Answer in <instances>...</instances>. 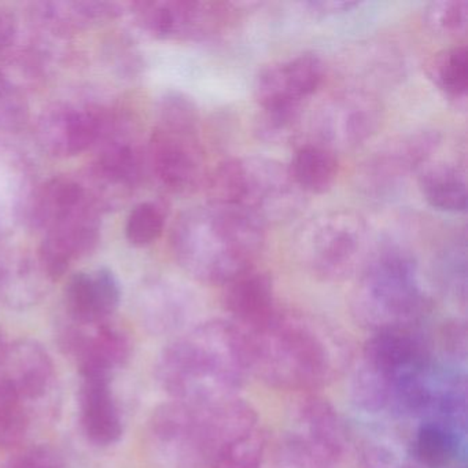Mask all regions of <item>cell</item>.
Masks as SVG:
<instances>
[{
	"mask_svg": "<svg viewBox=\"0 0 468 468\" xmlns=\"http://www.w3.org/2000/svg\"><path fill=\"white\" fill-rule=\"evenodd\" d=\"M16 23L13 16L7 10L0 7V51L9 48L15 39Z\"/></svg>",
	"mask_w": 468,
	"mask_h": 468,
	"instance_id": "cell-36",
	"label": "cell"
},
{
	"mask_svg": "<svg viewBox=\"0 0 468 468\" xmlns=\"http://www.w3.org/2000/svg\"><path fill=\"white\" fill-rule=\"evenodd\" d=\"M17 404H21V399H18L15 390L10 388L9 383L0 375V413Z\"/></svg>",
	"mask_w": 468,
	"mask_h": 468,
	"instance_id": "cell-37",
	"label": "cell"
},
{
	"mask_svg": "<svg viewBox=\"0 0 468 468\" xmlns=\"http://www.w3.org/2000/svg\"><path fill=\"white\" fill-rule=\"evenodd\" d=\"M346 443V424L338 410L327 399L306 397L276 445L272 468H335Z\"/></svg>",
	"mask_w": 468,
	"mask_h": 468,
	"instance_id": "cell-10",
	"label": "cell"
},
{
	"mask_svg": "<svg viewBox=\"0 0 468 468\" xmlns=\"http://www.w3.org/2000/svg\"><path fill=\"white\" fill-rule=\"evenodd\" d=\"M251 374L279 390H314L327 385L346 361V345L331 325L311 314L276 311L245 333Z\"/></svg>",
	"mask_w": 468,
	"mask_h": 468,
	"instance_id": "cell-1",
	"label": "cell"
},
{
	"mask_svg": "<svg viewBox=\"0 0 468 468\" xmlns=\"http://www.w3.org/2000/svg\"><path fill=\"white\" fill-rule=\"evenodd\" d=\"M251 374L248 336L231 320L194 325L157 363L161 386L179 401L215 404L238 397Z\"/></svg>",
	"mask_w": 468,
	"mask_h": 468,
	"instance_id": "cell-2",
	"label": "cell"
},
{
	"mask_svg": "<svg viewBox=\"0 0 468 468\" xmlns=\"http://www.w3.org/2000/svg\"><path fill=\"white\" fill-rule=\"evenodd\" d=\"M105 122L89 108L56 105L48 109L37 122V138L50 154L72 157L100 142Z\"/></svg>",
	"mask_w": 468,
	"mask_h": 468,
	"instance_id": "cell-16",
	"label": "cell"
},
{
	"mask_svg": "<svg viewBox=\"0 0 468 468\" xmlns=\"http://www.w3.org/2000/svg\"><path fill=\"white\" fill-rule=\"evenodd\" d=\"M223 287V303L229 320L245 333L261 327L278 311L272 278L267 272L253 268Z\"/></svg>",
	"mask_w": 468,
	"mask_h": 468,
	"instance_id": "cell-17",
	"label": "cell"
},
{
	"mask_svg": "<svg viewBox=\"0 0 468 468\" xmlns=\"http://www.w3.org/2000/svg\"><path fill=\"white\" fill-rule=\"evenodd\" d=\"M441 144L440 133L419 131L393 139L367 160L361 168V187L375 197L388 196L405 177L429 163Z\"/></svg>",
	"mask_w": 468,
	"mask_h": 468,
	"instance_id": "cell-14",
	"label": "cell"
},
{
	"mask_svg": "<svg viewBox=\"0 0 468 468\" xmlns=\"http://www.w3.org/2000/svg\"><path fill=\"white\" fill-rule=\"evenodd\" d=\"M427 78L452 102L465 105L468 90V53L465 46H452L426 62Z\"/></svg>",
	"mask_w": 468,
	"mask_h": 468,
	"instance_id": "cell-26",
	"label": "cell"
},
{
	"mask_svg": "<svg viewBox=\"0 0 468 468\" xmlns=\"http://www.w3.org/2000/svg\"><path fill=\"white\" fill-rule=\"evenodd\" d=\"M267 453L262 427L227 443L213 459L210 468H261Z\"/></svg>",
	"mask_w": 468,
	"mask_h": 468,
	"instance_id": "cell-30",
	"label": "cell"
},
{
	"mask_svg": "<svg viewBox=\"0 0 468 468\" xmlns=\"http://www.w3.org/2000/svg\"><path fill=\"white\" fill-rule=\"evenodd\" d=\"M350 396L369 415L423 416L431 407V356L413 328L372 334L353 372Z\"/></svg>",
	"mask_w": 468,
	"mask_h": 468,
	"instance_id": "cell-3",
	"label": "cell"
},
{
	"mask_svg": "<svg viewBox=\"0 0 468 468\" xmlns=\"http://www.w3.org/2000/svg\"><path fill=\"white\" fill-rule=\"evenodd\" d=\"M324 79V64L314 53L262 68L254 80V100L261 109L257 133L271 142L292 139L297 133L306 102Z\"/></svg>",
	"mask_w": 468,
	"mask_h": 468,
	"instance_id": "cell-9",
	"label": "cell"
},
{
	"mask_svg": "<svg viewBox=\"0 0 468 468\" xmlns=\"http://www.w3.org/2000/svg\"><path fill=\"white\" fill-rule=\"evenodd\" d=\"M360 2H342V0H319V2H305L303 7L308 10V13L319 17H327V16L344 15V13L352 12L356 7H360Z\"/></svg>",
	"mask_w": 468,
	"mask_h": 468,
	"instance_id": "cell-35",
	"label": "cell"
},
{
	"mask_svg": "<svg viewBox=\"0 0 468 468\" xmlns=\"http://www.w3.org/2000/svg\"><path fill=\"white\" fill-rule=\"evenodd\" d=\"M382 122L379 102L364 92L335 95L319 106L311 122L312 141L334 153L352 150L377 133Z\"/></svg>",
	"mask_w": 468,
	"mask_h": 468,
	"instance_id": "cell-12",
	"label": "cell"
},
{
	"mask_svg": "<svg viewBox=\"0 0 468 468\" xmlns=\"http://www.w3.org/2000/svg\"><path fill=\"white\" fill-rule=\"evenodd\" d=\"M153 294L149 323L158 333H172L185 327L193 314L194 303L186 290L180 287H157Z\"/></svg>",
	"mask_w": 468,
	"mask_h": 468,
	"instance_id": "cell-27",
	"label": "cell"
},
{
	"mask_svg": "<svg viewBox=\"0 0 468 468\" xmlns=\"http://www.w3.org/2000/svg\"><path fill=\"white\" fill-rule=\"evenodd\" d=\"M6 345H5L4 339L0 336V361H2V357H4L5 352H6Z\"/></svg>",
	"mask_w": 468,
	"mask_h": 468,
	"instance_id": "cell-38",
	"label": "cell"
},
{
	"mask_svg": "<svg viewBox=\"0 0 468 468\" xmlns=\"http://www.w3.org/2000/svg\"><path fill=\"white\" fill-rule=\"evenodd\" d=\"M139 24L161 39L204 40L235 20L232 4L194 0H149L135 4Z\"/></svg>",
	"mask_w": 468,
	"mask_h": 468,
	"instance_id": "cell-11",
	"label": "cell"
},
{
	"mask_svg": "<svg viewBox=\"0 0 468 468\" xmlns=\"http://www.w3.org/2000/svg\"><path fill=\"white\" fill-rule=\"evenodd\" d=\"M0 375L21 401L39 399L53 380V361L42 345L20 341L6 347L0 361Z\"/></svg>",
	"mask_w": 468,
	"mask_h": 468,
	"instance_id": "cell-19",
	"label": "cell"
},
{
	"mask_svg": "<svg viewBox=\"0 0 468 468\" xmlns=\"http://www.w3.org/2000/svg\"><path fill=\"white\" fill-rule=\"evenodd\" d=\"M87 199L86 190L79 183L67 177H56L40 186L32 197L29 220L37 229L48 232Z\"/></svg>",
	"mask_w": 468,
	"mask_h": 468,
	"instance_id": "cell-23",
	"label": "cell"
},
{
	"mask_svg": "<svg viewBox=\"0 0 468 468\" xmlns=\"http://www.w3.org/2000/svg\"><path fill=\"white\" fill-rule=\"evenodd\" d=\"M28 429V418L21 404L0 413V448L10 449L20 445Z\"/></svg>",
	"mask_w": 468,
	"mask_h": 468,
	"instance_id": "cell-33",
	"label": "cell"
},
{
	"mask_svg": "<svg viewBox=\"0 0 468 468\" xmlns=\"http://www.w3.org/2000/svg\"><path fill=\"white\" fill-rule=\"evenodd\" d=\"M265 243V224L246 210L207 204L180 213L171 234L175 260L210 286L253 270Z\"/></svg>",
	"mask_w": 468,
	"mask_h": 468,
	"instance_id": "cell-4",
	"label": "cell"
},
{
	"mask_svg": "<svg viewBox=\"0 0 468 468\" xmlns=\"http://www.w3.org/2000/svg\"><path fill=\"white\" fill-rule=\"evenodd\" d=\"M205 187L209 204L246 210L265 226L292 220L305 204V194L292 182L287 166L256 155L218 164Z\"/></svg>",
	"mask_w": 468,
	"mask_h": 468,
	"instance_id": "cell-6",
	"label": "cell"
},
{
	"mask_svg": "<svg viewBox=\"0 0 468 468\" xmlns=\"http://www.w3.org/2000/svg\"><path fill=\"white\" fill-rule=\"evenodd\" d=\"M83 379L111 380L112 372L130 357L131 342L116 328H98L94 336L79 344Z\"/></svg>",
	"mask_w": 468,
	"mask_h": 468,
	"instance_id": "cell-22",
	"label": "cell"
},
{
	"mask_svg": "<svg viewBox=\"0 0 468 468\" xmlns=\"http://www.w3.org/2000/svg\"><path fill=\"white\" fill-rule=\"evenodd\" d=\"M419 171V188L429 205L442 212H465L467 180L459 165L446 161L431 164L429 161Z\"/></svg>",
	"mask_w": 468,
	"mask_h": 468,
	"instance_id": "cell-21",
	"label": "cell"
},
{
	"mask_svg": "<svg viewBox=\"0 0 468 468\" xmlns=\"http://www.w3.org/2000/svg\"><path fill=\"white\" fill-rule=\"evenodd\" d=\"M165 218V207L157 202H142L136 205L131 210L125 226L128 242L138 248L152 245L163 234Z\"/></svg>",
	"mask_w": 468,
	"mask_h": 468,
	"instance_id": "cell-31",
	"label": "cell"
},
{
	"mask_svg": "<svg viewBox=\"0 0 468 468\" xmlns=\"http://www.w3.org/2000/svg\"><path fill=\"white\" fill-rule=\"evenodd\" d=\"M410 443L419 468L449 467L459 453L457 426L442 419L427 418Z\"/></svg>",
	"mask_w": 468,
	"mask_h": 468,
	"instance_id": "cell-25",
	"label": "cell"
},
{
	"mask_svg": "<svg viewBox=\"0 0 468 468\" xmlns=\"http://www.w3.org/2000/svg\"><path fill=\"white\" fill-rule=\"evenodd\" d=\"M43 15L64 28H80L117 17L116 4L108 2H51L43 4Z\"/></svg>",
	"mask_w": 468,
	"mask_h": 468,
	"instance_id": "cell-29",
	"label": "cell"
},
{
	"mask_svg": "<svg viewBox=\"0 0 468 468\" xmlns=\"http://www.w3.org/2000/svg\"><path fill=\"white\" fill-rule=\"evenodd\" d=\"M111 380L83 379L80 394L84 431L97 445H112L122 434V418L112 397Z\"/></svg>",
	"mask_w": 468,
	"mask_h": 468,
	"instance_id": "cell-20",
	"label": "cell"
},
{
	"mask_svg": "<svg viewBox=\"0 0 468 468\" xmlns=\"http://www.w3.org/2000/svg\"><path fill=\"white\" fill-rule=\"evenodd\" d=\"M366 218L349 209L328 210L306 220L294 237V256L309 275L341 282L369 257Z\"/></svg>",
	"mask_w": 468,
	"mask_h": 468,
	"instance_id": "cell-8",
	"label": "cell"
},
{
	"mask_svg": "<svg viewBox=\"0 0 468 468\" xmlns=\"http://www.w3.org/2000/svg\"><path fill=\"white\" fill-rule=\"evenodd\" d=\"M287 169L303 194H324L333 188L338 176V158L333 150L306 142L295 150Z\"/></svg>",
	"mask_w": 468,
	"mask_h": 468,
	"instance_id": "cell-24",
	"label": "cell"
},
{
	"mask_svg": "<svg viewBox=\"0 0 468 468\" xmlns=\"http://www.w3.org/2000/svg\"><path fill=\"white\" fill-rule=\"evenodd\" d=\"M424 20L427 27L438 34H464L468 23V4L465 0L432 2L424 13Z\"/></svg>",
	"mask_w": 468,
	"mask_h": 468,
	"instance_id": "cell-32",
	"label": "cell"
},
{
	"mask_svg": "<svg viewBox=\"0 0 468 468\" xmlns=\"http://www.w3.org/2000/svg\"><path fill=\"white\" fill-rule=\"evenodd\" d=\"M229 431V399L215 404L174 399L154 410L149 434L166 467L210 468Z\"/></svg>",
	"mask_w": 468,
	"mask_h": 468,
	"instance_id": "cell-7",
	"label": "cell"
},
{
	"mask_svg": "<svg viewBox=\"0 0 468 468\" xmlns=\"http://www.w3.org/2000/svg\"><path fill=\"white\" fill-rule=\"evenodd\" d=\"M122 289L108 268L75 273L65 287V301L73 319L97 324L111 316L120 303Z\"/></svg>",
	"mask_w": 468,
	"mask_h": 468,
	"instance_id": "cell-18",
	"label": "cell"
},
{
	"mask_svg": "<svg viewBox=\"0 0 468 468\" xmlns=\"http://www.w3.org/2000/svg\"><path fill=\"white\" fill-rule=\"evenodd\" d=\"M101 224L90 198L48 229L40 246L43 270L53 281L62 278L73 260L87 256L100 242Z\"/></svg>",
	"mask_w": 468,
	"mask_h": 468,
	"instance_id": "cell-15",
	"label": "cell"
},
{
	"mask_svg": "<svg viewBox=\"0 0 468 468\" xmlns=\"http://www.w3.org/2000/svg\"><path fill=\"white\" fill-rule=\"evenodd\" d=\"M7 468H62V463L51 449L37 446L16 456Z\"/></svg>",
	"mask_w": 468,
	"mask_h": 468,
	"instance_id": "cell-34",
	"label": "cell"
},
{
	"mask_svg": "<svg viewBox=\"0 0 468 468\" xmlns=\"http://www.w3.org/2000/svg\"><path fill=\"white\" fill-rule=\"evenodd\" d=\"M349 306L355 322L372 334L413 328L427 308L415 257L399 246L369 254L350 292Z\"/></svg>",
	"mask_w": 468,
	"mask_h": 468,
	"instance_id": "cell-5",
	"label": "cell"
},
{
	"mask_svg": "<svg viewBox=\"0 0 468 468\" xmlns=\"http://www.w3.org/2000/svg\"><path fill=\"white\" fill-rule=\"evenodd\" d=\"M363 459L368 468H419L410 441L386 430L368 434L364 441Z\"/></svg>",
	"mask_w": 468,
	"mask_h": 468,
	"instance_id": "cell-28",
	"label": "cell"
},
{
	"mask_svg": "<svg viewBox=\"0 0 468 468\" xmlns=\"http://www.w3.org/2000/svg\"><path fill=\"white\" fill-rule=\"evenodd\" d=\"M153 172L172 193L196 190L205 179V155L199 125L158 122L149 144Z\"/></svg>",
	"mask_w": 468,
	"mask_h": 468,
	"instance_id": "cell-13",
	"label": "cell"
}]
</instances>
